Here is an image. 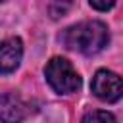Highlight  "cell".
<instances>
[{
  "mask_svg": "<svg viewBox=\"0 0 123 123\" xmlns=\"http://www.w3.org/2000/svg\"><path fill=\"white\" fill-rule=\"evenodd\" d=\"M110 40L108 27L102 21H83L73 27H69L63 35V42L67 48L77 50L81 54H96L104 50V46Z\"/></svg>",
  "mask_w": 123,
  "mask_h": 123,
  "instance_id": "1",
  "label": "cell"
},
{
  "mask_svg": "<svg viewBox=\"0 0 123 123\" xmlns=\"http://www.w3.org/2000/svg\"><path fill=\"white\" fill-rule=\"evenodd\" d=\"M44 75L48 85L58 94H71L81 86L79 73L73 69V65L65 58H52L44 67Z\"/></svg>",
  "mask_w": 123,
  "mask_h": 123,
  "instance_id": "2",
  "label": "cell"
},
{
  "mask_svg": "<svg viewBox=\"0 0 123 123\" xmlns=\"http://www.w3.org/2000/svg\"><path fill=\"white\" fill-rule=\"evenodd\" d=\"M90 88L104 102H117L121 98V79L108 69L96 71V75L92 77Z\"/></svg>",
  "mask_w": 123,
  "mask_h": 123,
  "instance_id": "3",
  "label": "cell"
},
{
  "mask_svg": "<svg viewBox=\"0 0 123 123\" xmlns=\"http://www.w3.org/2000/svg\"><path fill=\"white\" fill-rule=\"evenodd\" d=\"M21 56H23L21 38L10 37V38L2 40V42H0V75L12 73V71L19 65Z\"/></svg>",
  "mask_w": 123,
  "mask_h": 123,
  "instance_id": "4",
  "label": "cell"
},
{
  "mask_svg": "<svg viewBox=\"0 0 123 123\" xmlns=\"http://www.w3.org/2000/svg\"><path fill=\"white\" fill-rule=\"evenodd\" d=\"M27 117V106L15 92L0 96V119L4 123H21Z\"/></svg>",
  "mask_w": 123,
  "mask_h": 123,
  "instance_id": "5",
  "label": "cell"
},
{
  "mask_svg": "<svg viewBox=\"0 0 123 123\" xmlns=\"http://www.w3.org/2000/svg\"><path fill=\"white\" fill-rule=\"evenodd\" d=\"M83 123H115V117L110 111H102V110H94L88 111L83 117Z\"/></svg>",
  "mask_w": 123,
  "mask_h": 123,
  "instance_id": "6",
  "label": "cell"
},
{
  "mask_svg": "<svg viewBox=\"0 0 123 123\" xmlns=\"http://www.w3.org/2000/svg\"><path fill=\"white\" fill-rule=\"evenodd\" d=\"M69 8H71V0L54 2V6L50 8V13H52V17H60V15H63V13H65Z\"/></svg>",
  "mask_w": 123,
  "mask_h": 123,
  "instance_id": "7",
  "label": "cell"
},
{
  "mask_svg": "<svg viewBox=\"0 0 123 123\" xmlns=\"http://www.w3.org/2000/svg\"><path fill=\"white\" fill-rule=\"evenodd\" d=\"M113 4H115V0H90V6H92L94 10H100V12L111 10Z\"/></svg>",
  "mask_w": 123,
  "mask_h": 123,
  "instance_id": "8",
  "label": "cell"
},
{
  "mask_svg": "<svg viewBox=\"0 0 123 123\" xmlns=\"http://www.w3.org/2000/svg\"><path fill=\"white\" fill-rule=\"evenodd\" d=\"M0 2H4V0H0Z\"/></svg>",
  "mask_w": 123,
  "mask_h": 123,
  "instance_id": "9",
  "label": "cell"
}]
</instances>
